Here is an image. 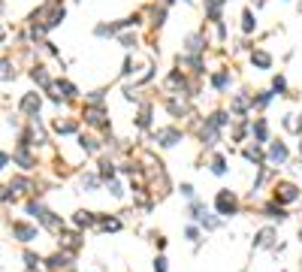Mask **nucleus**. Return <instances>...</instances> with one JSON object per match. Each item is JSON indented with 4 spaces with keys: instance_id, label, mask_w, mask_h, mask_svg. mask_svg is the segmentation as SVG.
<instances>
[{
    "instance_id": "obj_1",
    "label": "nucleus",
    "mask_w": 302,
    "mask_h": 272,
    "mask_svg": "<svg viewBox=\"0 0 302 272\" xmlns=\"http://www.w3.org/2000/svg\"><path fill=\"white\" fill-rule=\"evenodd\" d=\"M215 206H218V212L221 215H236V197L230 194V191H218V199H215Z\"/></svg>"
},
{
    "instance_id": "obj_2",
    "label": "nucleus",
    "mask_w": 302,
    "mask_h": 272,
    "mask_svg": "<svg viewBox=\"0 0 302 272\" xmlns=\"http://www.w3.org/2000/svg\"><path fill=\"white\" fill-rule=\"evenodd\" d=\"M46 263H48V269H51V272H61V269H64V272H70V269H73V266H70V263H73V260H70V254H51Z\"/></svg>"
},
{
    "instance_id": "obj_3",
    "label": "nucleus",
    "mask_w": 302,
    "mask_h": 272,
    "mask_svg": "<svg viewBox=\"0 0 302 272\" xmlns=\"http://www.w3.org/2000/svg\"><path fill=\"white\" fill-rule=\"evenodd\" d=\"M299 194H296V188L293 185H287V181H284V185H275V199H281V203H293Z\"/></svg>"
},
{
    "instance_id": "obj_4",
    "label": "nucleus",
    "mask_w": 302,
    "mask_h": 272,
    "mask_svg": "<svg viewBox=\"0 0 302 272\" xmlns=\"http://www.w3.org/2000/svg\"><path fill=\"white\" fill-rule=\"evenodd\" d=\"M85 121L94 124V127H103V124H106V112H103L100 106H88V109H85Z\"/></svg>"
},
{
    "instance_id": "obj_5",
    "label": "nucleus",
    "mask_w": 302,
    "mask_h": 272,
    "mask_svg": "<svg viewBox=\"0 0 302 272\" xmlns=\"http://www.w3.org/2000/svg\"><path fill=\"white\" fill-rule=\"evenodd\" d=\"M12 233L19 236L22 242H30V239H37V230H33L30 224H22V221H15V224H12Z\"/></svg>"
},
{
    "instance_id": "obj_6",
    "label": "nucleus",
    "mask_w": 302,
    "mask_h": 272,
    "mask_svg": "<svg viewBox=\"0 0 302 272\" xmlns=\"http://www.w3.org/2000/svg\"><path fill=\"white\" fill-rule=\"evenodd\" d=\"M157 139H161V145H175L182 139V133L172 130V127H163V130H157Z\"/></svg>"
},
{
    "instance_id": "obj_7",
    "label": "nucleus",
    "mask_w": 302,
    "mask_h": 272,
    "mask_svg": "<svg viewBox=\"0 0 302 272\" xmlns=\"http://www.w3.org/2000/svg\"><path fill=\"white\" fill-rule=\"evenodd\" d=\"M22 112H30L33 118H37V112H40V97H37V94H27V97L22 100Z\"/></svg>"
},
{
    "instance_id": "obj_8",
    "label": "nucleus",
    "mask_w": 302,
    "mask_h": 272,
    "mask_svg": "<svg viewBox=\"0 0 302 272\" xmlns=\"http://www.w3.org/2000/svg\"><path fill=\"white\" fill-rule=\"evenodd\" d=\"M269 160L272 163H284V160H287V148H284V142H275L272 148H269Z\"/></svg>"
},
{
    "instance_id": "obj_9",
    "label": "nucleus",
    "mask_w": 302,
    "mask_h": 272,
    "mask_svg": "<svg viewBox=\"0 0 302 272\" xmlns=\"http://www.w3.org/2000/svg\"><path fill=\"white\" fill-rule=\"evenodd\" d=\"M73 221H76V227H91L97 218H94V212H76Z\"/></svg>"
},
{
    "instance_id": "obj_10",
    "label": "nucleus",
    "mask_w": 302,
    "mask_h": 272,
    "mask_svg": "<svg viewBox=\"0 0 302 272\" xmlns=\"http://www.w3.org/2000/svg\"><path fill=\"white\" fill-rule=\"evenodd\" d=\"M266 215H269L272 221H284V218H287V212H284L281 206H275V203H269V206H266Z\"/></svg>"
},
{
    "instance_id": "obj_11",
    "label": "nucleus",
    "mask_w": 302,
    "mask_h": 272,
    "mask_svg": "<svg viewBox=\"0 0 302 272\" xmlns=\"http://www.w3.org/2000/svg\"><path fill=\"white\" fill-rule=\"evenodd\" d=\"M257 248H266V245H272V230H260L257 233V239H254Z\"/></svg>"
},
{
    "instance_id": "obj_12",
    "label": "nucleus",
    "mask_w": 302,
    "mask_h": 272,
    "mask_svg": "<svg viewBox=\"0 0 302 272\" xmlns=\"http://www.w3.org/2000/svg\"><path fill=\"white\" fill-rule=\"evenodd\" d=\"M251 61H254L257 67H263V70L272 64V58H269V54H266V51H254V54H251Z\"/></svg>"
},
{
    "instance_id": "obj_13",
    "label": "nucleus",
    "mask_w": 302,
    "mask_h": 272,
    "mask_svg": "<svg viewBox=\"0 0 302 272\" xmlns=\"http://www.w3.org/2000/svg\"><path fill=\"white\" fill-rule=\"evenodd\" d=\"M211 173H215V175H224V173H227V163H224L221 154H215V160H211Z\"/></svg>"
},
{
    "instance_id": "obj_14",
    "label": "nucleus",
    "mask_w": 302,
    "mask_h": 272,
    "mask_svg": "<svg viewBox=\"0 0 302 272\" xmlns=\"http://www.w3.org/2000/svg\"><path fill=\"white\" fill-rule=\"evenodd\" d=\"M33 82H40L43 88H48V73L43 67H37V70H33Z\"/></svg>"
},
{
    "instance_id": "obj_15",
    "label": "nucleus",
    "mask_w": 302,
    "mask_h": 272,
    "mask_svg": "<svg viewBox=\"0 0 302 272\" xmlns=\"http://www.w3.org/2000/svg\"><path fill=\"white\" fill-rule=\"evenodd\" d=\"M55 130H58V133H73L76 124H73V121H55Z\"/></svg>"
},
{
    "instance_id": "obj_16",
    "label": "nucleus",
    "mask_w": 302,
    "mask_h": 272,
    "mask_svg": "<svg viewBox=\"0 0 302 272\" xmlns=\"http://www.w3.org/2000/svg\"><path fill=\"white\" fill-rule=\"evenodd\" d=\"M100 175H103V178H112V175H115L112 160H103V163H100Z\"/></svg>"
},
{
    "instance_id": "obj_17",
    "label": "nucleus",
    "mask_w": 302,
    "mask_h": 272,
    "mask_svg": "<svg viewBox=\"0 0 302 272\" xmlns=\"http://www.w3.org/2000/svg\"><path fill=\"white\" fill-rule=\"evenodd\" d=\"M284 127H287V130H302V124L296 121V115H284Z\"/></svg>"
},
{
    "instance_id": "obj_18",
    "label": "nucleus",
    "mask_w": 302,
    "mask_h": 272,
    "mask_svg": "<svg viewBox=\"0 0 302 272\" xmlns=\"http://www.w3.org/2000/svg\"><path fill=\"white\" fill-rule=\"evenodd\" d=\"M24 263H27V269H37L40 257H37V254H30V251H24Z\"/></svg>"
},
{
    "instance_id": "obj_19",
    "label": "nucleus",
    "mask_w": 302,
    "mask_h": 272,
    "mask_svg": "<svg viewBox=\"0 0 302 272\" xmlns=\"http://www.w3.org/2000/svg\"><path fill=\"white\" fill-rule=\"evenodd\" d=\"M58 91H64V97H76V88L70 82H58Z\"/></svg>"
},
{
    "instance_id": "obj_20",
    "label": "nucleus",
    "mask_w": 302,
    "mask_h": 272,
    "mask_svg": "<svg viewBox=\"0 0 302 272\" xmlns=\"http://www.w3.org/2000/svg\"><path fill=\"white\" fill-rule=\"evenodd\" d=\"M211 82H215V88H227V82H230V73H218V76L211 79Z\"/></svg>"
},
{
    "instance_id": "obj_21",
    "label": "nucleus",
    "mask_w": 302,
    "mask_h": 272,
    "mask_svg": "<svg viewBox=\"0 0 302 272\" xmlns=\"http://www.w3.org/2000/svg\"><path fill=\"white\" fill-rule=\"evenodd\" d=\"M79 142H82V148H85V151H97V142H94L91 136H82Z\"/></svg>"
},
{
    "instance_id": "obj_22",
    "label": "nucleus",
    "mask_w": 302,
    "mask_h": 272,
    "mask_svg": "<svg viewBox=\"0 0 302 272\" xmlns=\"http://www.w3.org/2000/svg\"><path fill=\"white\" fill-rule=\"evenodd\" d=\"M242 27H245V30H254V15H251V12L242 15Z\"/></svg>"
},
{
    "instance_id": "obj_23",
    "label": "nucleus",
    "mask_w": 302,
    "mask_h": 272,
    "mask_svg": "<svg viewBox=\"0 0 302 272\" xmlns=\"http://www.w3.org/2000/svg\"><path fill=\"white\" fill-rule=\"evenodd\" d=\"M97 185H100L97 175H85V178H82V188H97Z\"/></svg>"
},
{
    "instance_id": "obj_24",
    "label": "nucleus",
    "mask_w": 302,
    "mask_h": 272,
    "mask_svg": "<svg viewBox=\"0 0 302 272\" xmlns=\"http://www.w3.org/2000/svg\"><path fill=\"white\" fill-rule=\"evenodd\" d=\"M100 227H103V230H118V227H121V221H115V218H106Z\"/></svg>"
},
{
    "instance_id": "obj_25",
    "label": "nucleus",
    "mask_w": 302,
    "mask_h": 272,
    "mask_svg": "<svg viewBox=\"0 0 302 272\" xmlns=\"http://www.w3.org/2000/svg\"><path fill=\"white\" fill-rule=\"evenodd\" d=\"M245 157L248 160H260V148H245Z\"/></svg>"
},
{
    "instance_id": "obj_26",
    "label": "nucleus",
    "mask_w": 302,
    "mask_h": 272,
    "mask_svg": "<svg viewBox=\"0 0 302 272\" xmlns=\"http://www.w3.org/2000/svg\"><path fill=\"white\" fill-rule=\"evenodd\" d=\"M154 272H166V260H163V257L154 260Z\"/></svg>"
},
{
    "instance_id": "obj_27",
    "label": "nucleus",
    "mask_w": 302,
    "mask_h": 272,
    "mask_svg": "<svg viewBox=\"0 0 302 272\" xmlns=\"http://www.w3.org/2000/svg\"><path fill=\"white\" fill-rule=\"evenodd\" d=\"M272 85H275V91H284V88H287V82H284L281 76H275V82H272Z\"/></svg>"
},
{
    "instance_id": "obj_28",
    "label": "nucleus",
    "mask_w": 302,
    "mask_h": 272,
    "mask_svg": "<svg viewBox=\"0 0 302 272\" xmlns=\"http://www.w3.org/2000/svg\"><path fill=\"white\" fill-rule=\"evenodd\" d=\"M109 191H112V197H121L124 191H121V185H118V181H112V185H109Z\"/></svg>"
},
{
    "instance_id": "obj_29",
    "label": "nucleus",
    "mask_w": 302,
    "mask_h": 272,
    "mask_svg": "<svg viewBox=\"0 0 302 272\" xmlns=\"http://www.w3.org/2000/svg\"><path fill=\"white\" fill-rule=\"evenodd\" d=\"M299 151H302V142H299Z\"/></svg>"
}]
</instances>
